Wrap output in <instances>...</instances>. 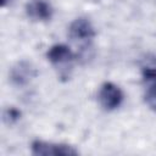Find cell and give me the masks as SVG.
I'll return each instance as SVG.
<instances>
[{
    "label": "cell",
    "mask_w": 156,
    "mask_h": 156,
    "mask_svg": "<svg viewBox=\"0 0 156 156\" xmlns=\"http://www.w3.org/2000/svg\"><path fill=\"white\" fill-rule=\"evenodd\" d=\"M98 99L101 106L106 110H115L118 107L123 100V94L121 89L113 83H105L99 90Z\"/></svg>",
    "instance_id": "obj_1"
},
{
    "label": "cell",
    "mask_w": 156,
    "mask_h": 156,
    "mask_svg": "<svg viewBox=\"0 0 156 156\" xmlns=\"http://www.w3.org/2000/svg\"><path fill=\"white\" fill-rule=\"evenodd\" d=\"M48 57L50 62L55 67H57L61 74L63 72H67L68 68H71V63L73 61V54L69 50V48H67L66 45L52 46L48 52Z\"/></svg>",
    "instance_id": "obj_2"
},
{
    "label": "cell",
    "mask_w": 156,
    "mask_h": 156,
    "mask_svg": "<svg viewBox=\"0 0 156 156\" xmlns=\"http://www.w3.org/2000/svg\"><path fill=\"white\" fill-rule=\"evenodd\" d=\"M69 37L74 41L79 43H88L93 39L95 32L91 23L87 18H77L72 22L68 29Z\"/></svg>",
    "instance_id": "obj_3"
},
{
    "label": "cell",
    "mask_w": 156,
    "mask_h": 156,
    "mask_svg": "<svg viewBox=\"0 0 156 156\" xmlns=\"http://www.w3.org/2000/svg\"><path fill=\"white\" fill-rule=\"evenodd\" d=\"M32 152L34 155H76L77 151L68 145L52 144L44 141H34L32 144Z\"/></svg>",
    "instance_id": "obj_4"
},
{
    "label": "cell",
    "mask_w": 156,
    "mask_h": 156,
    "mask_svg": "<svg viewBox=\"0 0 156 156\" xmlns=\"http://www.w3.org/2000/svg\"><path fill=\"white\" fill-rule=\"evenodd\" d=\"M27 15L35 21H46L51 17V7L45 0H29L26 6Z\"/></svg>",
    "instance_id": "obj_5"
},
{
    "label": "cell",
    "mask_w": 156,
    "mask_h": 156,
    "mask_svg": "<svg viewBox=\"0 0 156 156\" xmlns=\"http://www.w3.org/2000/svg\"><path fill=\"white\" fill-rule=\"evenodd\" d=\"M144 79L146 83L145 100L151 108L156 110V68H147L144 72Z\"/></svg>",
    "instance_id": "obj_6"
},
{
    "label": "cell",
    "mask_w": 156,
    "mask_h": 156,
    "mask_svg": "<svg viewBox=\"0 0 156 156\" xmlns=\"http://www.w3.org/2000/svg\"><path fill=\"white\" fill-rule=\"evenodd\" d=\"M35 74L34 72V68L27 63V62H20L17 63L13 69H12V73H11V78L12 80L16 83V84H26L33 76Z\"/></svg>",
    "instance_id": "obj_7"
},
{
    "label": "cell",
    "mask_w": 156,
    "mask_h": 156,
    "mask_svg": "<svg viewBox=\"0 0 156 156\" xmlns=\"http://www.w3.org/2000/svg\"><path fill=\"white\" fill-rule=\"evenodd\" d=\"M18 117H20V112H18L16 108H9V110H6L5 113H4V119L7 121L9 123H12V122L16 121Z\"/></svg>",
    "instance_id": "obj_8"
},
{
    "label": "cell",
    "mask_w": 156,
    "mask_h": 156,
    "mask_svg": "<svg viewBox=\"0 0 156 156\" xmlns=\"http://www.w3.org/2000/svg\"><path fill=\"white\" fill-rule=\"evenodd\" d=\"M6 1H9V0H1V4H2V6L6 4Z\"/></svg>",
    "instance_id": "obj_9"
}]
</instances>
